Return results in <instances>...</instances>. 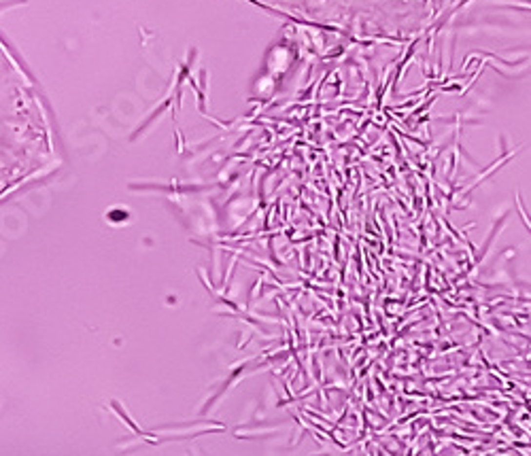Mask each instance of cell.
<instances>
[{
    "instance_id": "cell-1",
    "label": "cell",
    "mask_w": 531,
    "mask_h": 456,
    "mask_svg": "<svg viewBox=\"0 0 531 456\" xmlns=\"http://www.w3.org/2000/svg\"><path fill=\"white\" fill-rule=\"evenodd\" d=\"M49 159L51 142L41 104L0 47V193L32 178Z\"/></svg>"
}]
</instances>
